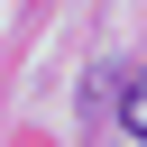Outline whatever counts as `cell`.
<instances>
[{"label":"cell","mask_w":147,"mask_h":147,"mask_svg":"<svg viewBox=\"0 0 147 147\" xmlns=\"http://www.w3.org/2000/svg\"><path fill=\"white\" fill-rule=\"evenodd\" d=\"M119 119H129V129L147 138V83H129V101H119Z\"/></svg>","instance_id":"obj_1"}]
</instances>
